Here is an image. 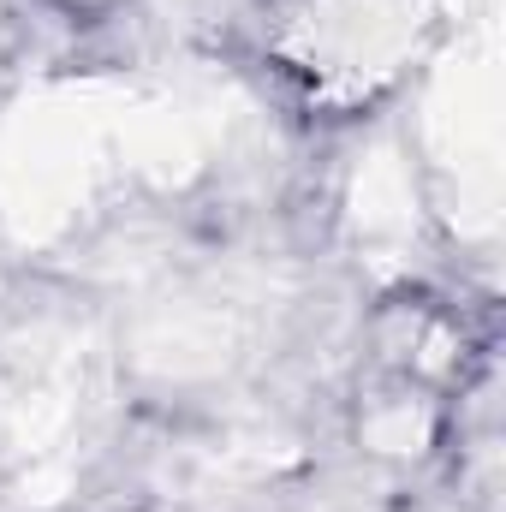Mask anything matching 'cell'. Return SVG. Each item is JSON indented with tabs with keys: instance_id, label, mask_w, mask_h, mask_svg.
<instances>
[{
	"instance_id": "obj_1",
	"label": "cell",
	"mask_w": 506,
	"mask_h": 512,
	"mask_svg": "<svg viewBox=\"0 0 506 512\" xmlns=\"http://www.w3.org/2000/svg\"><path fill=\"white\" fill-rule=\"evenodd\" d=\"M54 6H66L72 18H96V12H108L114 0H54Z\"/></svg>"
}]
</instances>
